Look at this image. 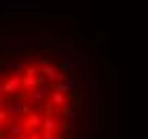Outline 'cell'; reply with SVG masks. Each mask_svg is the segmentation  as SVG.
<instances>
[{
	"label": "cell",
	"mask_w": 148,
	"mask_h": 139,
	"mask_svg": "<svg viewBox=\"0 0 148 139\" xmlns=\"http://www.w3.org/2000/svg\"><path fill=\"white\" fill-rule=\"evenodd\" d=\"M2 111H4V116H7V120H13V118L19 116L22 111H28V107L22 105V103H13V105H4Z\"/></svg>",
	"instance_id": "1"
},
{
	"label": "cell",
	"mask_w": 148,
	"mask_h": 139,
	"mask_svg": "<svg viewBox=\"0 0 148 139\" xmlns=\"http://www.w3.org/2000/svg\"><path fill=\"white\" fill-rule=\"evenodd\" d=\"M9 7L19 9V7H26V9H39L41 7V0H7Z\"/></svg>",
	"instance_id": "2"
},
{
	"label": "cell",
	"mask_w": 148,
	"mask_h": 139,
	"mask_svg": "<svg viewBox=\"0 0 148 139\" xmlns=\"http://www.w3.org/2000/svg\"><path fill=\"white\" fill-rule=\"evenodd\" d=\"M19 86H22V79H19V75H15V77H11V79L2 86V92H7V94H9V92H15Z\"/></svg>",
	"instance_id": "3"
},
{
	"label": "cell",
	"mask_w": 148,
	"mask_h": 139,
	"mask_svg": "<svg viewBox=\"0 0 148 139\" xmlns=\"http://www.w3.org/2000/svg\"><path fill=\"white\" fill-rule=\"evenodd\" d=\"M52 107H67V94H62V92H56L52 94V103H49Z\"/></svg>",
	"instance_id": "4"
},
{
	"label": "cell",
	"mask_w": 148,
	"mask_h": 139,
	"mask_svg": "<svg viewBox=\"0 0 148 139\" xmlns=\"http://www.w3.org/2000/svg\"><path fill=\"white\" fill-rule=\"evenodd\" d=\"M39 124H41V118H39L37 114H30V116H28V120H26V126H24V131L30 133L34 126H39Z\"/></svg>",
	"instance_id": "5"
},
{
	"label": "cell",
	"mask_w": 148,
	"mask_h": 139,
	"mask_svg": "<svg viewBox=\"0 0 148 139\" xmlns=\"http://www.w3.org/2000/svg\"><path fill=\"white\" fill-rule=\"evenodd\" d=\"M58 126H60V122H58V120H54V118H49V116L43 120V128H45L47 133H54V131H58Z\"/></svg>",
	"instance_id": "6"
},
{
	"label": "cell",
	"mask_w": 148,
	"mask_h": 139,
	"mask_svg": "<svg viewBox=\"0 0 148 139\" xmlns=\"http://www.w3.org/2000/svg\"><path fill=\"white\" fill-rule=\"evenodd\" d=\"M9 133H11L13 137H19V139H24V135H26L24 126H15V124H9Z\"/></svg>",
	"instance_id": "7"
},
{
	"label": "cell",
	"mask_w": 148,
	"mask_h": 139,
	"mask_svg": "<svg viewBox=\"0 0 148 139\" xmlns=\"http://www.w3.org/2000/svg\"><path fill=\"white\" fill-rule=\"evenodd\" d=\"M39 81H37V75H26L24 77V81H22V86L24 88H34Z\"/></svg>",
	"instance_id": "8"
},
{
	"label": "cell",
	"mask_w": 148,
	"mask_h": 139,
	"mask_svg": "<svg viewBox=\"0 0 148 139\" xmlns=\"http://www.w3.org/2000/svg\"><path fill=\"white\" fill-rule=\"evenodd\" d=\"M9 71H15L17 75H22L24 73V66L19 64V62H11V64H9Z\"/></svg>",
	"instance_id": "9"
},
{
	"label": "cell",
	"mask_w": 148,
	"mask_h": 139,
	"mask_svg": "<svg viewBox=\"0 0 148 139\" xmlns=\"http://www.w3.org/2000/svg\"><path fill=\"white\" fill-rule=\"evenodd\" d=\"M41 139H56V137H54V133H47V131H45V133H43V137H41Z\"/></svg>",
	"instance_id": "10"
},
{
	"label": "cell",
	"mask_w": 148,
	"mask_h": 139,
	"mask_svg": "<svg viewBox=\"0 0 148 139\" xmlns=\"http://www.w3.org/2000/svg\"><path fill=\"white\" fill-rule=\"evenodd\" d=\"M2 107H4V96L0 94V109H2Z\"/></svg>",
	"instance_id": "11"
},
{
	"label": "cell",
	"mask_w": 148,
	"mask_h": 139,
	"mask_svg": "<svg viewBox=\"0 0 148 139\" xmlns=\"http://www.w3.org/2000/svg\"><path fill=\"white\" fill-rule=\"evenodd\" d=\"M28 139H41V137H37V135H30Z\"/></svg>",
	"instance_id": "12"
}]
</instances>
